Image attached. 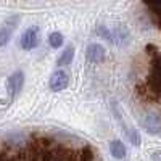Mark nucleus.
Wrapping results in <instances>:
<instances>
[{
  "mask_svg": "<svg viewBox=\"0 0 161 161\" xmlns=\"http://www.w3.org/2000/svg\"><path fill=\"white\" fill-rule=\"evenodd\" d=\"M86 55H87L89 61H92V63H102V61L105 60L106 52H105L103 45H100V44L95 42V44H90V45L87 47Z\"/></svg>",
  "mask_w": 161,
  "mask_h": 161,
  "instance_id": "obj_8",
  "label": "nucleus"
},
{
  "mask_svg": "<svg viewBox=\"0 0 161 161\" xmlns=\"http://www.w3.org/2000/svg\"><path fill=\"white\" fill-rule=\"evenodd\" d=\"M63 42H64V37H63V34L58 32V31L52 32V34L48 36V44H50L52 48H60V47L63 45Z\"/></svg>",
  "mask_w": 161,
  "mask_h": 161,
  "instance_id": "obj_13",
  "label": "nucleus"
},
{
  "mask_svg": "<svg viewBox=\"0 0 161 161\" xmlns=\"http://www.w3.org/2000/svg\"><path fill=\"white\" fill-rule=\"evenodd\" d=\"M110 152H111L113 158H116V159H126L127 158V148L119 139H114L110 142Z\"/></svg>",
  "mask_w": 161,
  "mask_h": 161,
  "instance_id": "obj_10",
  "label": "nucleus"
},
{
  "mask_svg": "<svg viewBox=\"0 0 161 161\" xmlns=\"http://www.w3.org/2000/svg\"><path fill=\"white\" fill-rule=\"evenodd\" d=\"M47 161H53V159H47Z\"/></svg>",
  "mask_w": 161,
  "mask_h": 161,
  "instance_id": "obj_15",
  "label": "nucleus"
},
{
  "mask_svg": "<svg viewBox=\"0 0 161 161\" xmlns=\"http://www.w3.org/2000/svg\"><path fill=\"white\" fill-rule=\"evenodd\" d=\"M147 53L150 55V74H148V84L150 90L161 95V53L156 45L148 44L145 47Z\"/></svg>",
  "mask_w": 161,
  "mask_h": 161,
  "instance_id": "obj_1",
  "label": "nucleus"
},
{
  "mask_svg": "<svg viewBox=\"0 0 161 161\" xmlns=\"http://www.w3.org/2000/svg\"><path fill=\"white\" fill-rule=\"evenodd\" d=\"M129 31L126 26H114L111 29V44L116 45H126L129 42Z\"/></svg>",
  "mask_w": 161,
  "mask_h": 161,
  "instance_id": "obj_9",
  "label": "nucleus"
},
{
  "mask_svg": "<svg viewBox=\"0 0 161 161\" xmlns=\"http://www.w3.org/2000/svg\"><path fill=\"white\" fill-rule=\"evenodd\" d=\"M0 161H3V159H2V158H0Z\"/></svg>",
  "mask_w": 161,
  "mask_h": 161,
  "instance_id": "obj_16",
  "label": "nucleus"
},
{
  "mask_svg": "<svg viewBox=\"0 0 161 161\" xmlns=\"http://www.w3.org/2000/svg\"><path fill=\"white\" fill-rule=\"evenodd\" d=\"M73 60H74V47H73V45H68V47L61 52V55L58 57L57 64H58V66H66V64H71Z\"/></svg>",
  "mask_w": 161,
  "mask_h": 161,
  "instance_id": "obj_12",
  "label": "nucleus"
},
{
  "mask_svg": "<svg viewBox=\"0 0 161 161\" xmlns=\"http://www.w3.org/2000/svg\"><path fill=\"white\" fill-rule=\"evenodd\" d=\"M142 127L150 136H158V134H161V116L153 111L145 113L142 118Z\"/></svg>",
  "mask_w": 161,
  "mask_h": 161,
  "instance_id": "obj_3",
  "label": "nucleus"
},
{
  "mask_svg": "<svg viewBox=\"0 0 161 161\" xmlns=\"http://www.w3.org/2000/svg\"><path fill=\"white\" fill-rule=\"evenodd\" d=\"M18 21H19L18 16L11 18V19H8V21L3 24V28L0 29V48H2L3 45H7V44L10 42V39H11V36H13V31H15Z\"/></svg>",
  "mask_w": 161,
  "mask_h": 161,
  "instance_id": "obj_7",
  "label": "nucleus"
},
{
  "mask_svg": "<svg viewBox=\"0 0 161 161\" xmlns=\"http://www.w3.org/2000/svg\"><path fill=\"white\" fill-rule=\"evenodd\" d=\"M23 86H24V73L21 69L15 71L8 77V90H10L11 98H16V95L23 90Z\"/></svg>",
  "mask_w": 161,
  "mask_h": 161,
  "instance_id": "obj_6",
  "label": "nucleus"
},
{
  "mask_svg": "<svg viewBox=\"0 0 161 161\" xmlns=\"http://www.w3.org/2000/svg\"><path fill=\"white\" fill-rule=\"evenodd\" d=\"M68 84H69V76H68V73H64V71H61V69H58V71H55L52 76H50V80H48V87H50V90H53V92H61V90H64L66 87H68Z\"/></svg>",
  "mask_w": 161,
  "mask_h": 161,
  "instance_id": "obj_5",
  "label": "nucleus"
},
{
  "mask_svg": "<svg viewBox=\"0 0 161 161\" xmlns=\"http://www.w3.org/2000/svg\"><path fill=\"white\" fill-rule=\"evenodd\" d=\"M76 156H77V161H93V150L89 145H86L84 148L79 152V155H76Z\"/></svg>",
  "mask_w": 161,
  "mask_h": 161,
  "instance_id": "obj_14",
  "label": "nucleus"
},
{
  "mask_svg": "<svg viewBox=\"0 0 161 161\" xmlns=\"http://www.w3.org/2000/svg\"><path fill=\"white\" fill-rule=\"evenodd\" d=\"M39 28L37 26H31L28 28L23 34H21V39H19V45L23 50H32L39 45Z\"/></svg>",
  "mask_w": 161,
  "mask_h": 161,
  "instance_id": "obj_4",
  "label": "nucleus"
},
{
  "mask_svg": "<svg viewBox=\"0 0 161 161\" xmlns=\"http://www.w3.org/2000/svg\"><path fill=\"white\" fill-rule=\"evenodd\" d=\"M111 110H113V113H114V118H116V121H118V124L121 126V130H124V134H126V137L129 139V142H130L134 147H139L140 142H142V137H140L139 130H137V129H134L132 126H129V124L126 123L124 118H123V114L119 113L118 105H116L114 102L111 103Z\"/></svg>",
  "mask_w": 161,
  "mask_h": 161,
  "instance_id": "obj_2",
  "label": "nucleus"
},
{
  "mask_svg": "<svg viewBox=\"0 0 161 161\" xmlns=\"http://www.w3.org/2000/svg\"><path fill=\"white\" fill-rule=\"evenodd\" d=\"M147 10L150 11V15L153 18V23L158 26V29L161 31V2H145L143 3Z\"/></svg>",
  "mask_w": 161,
  "mask_h": 161,
  "instance_id": "obj_11",
  "label": "nucleus"
}]
</instances>
